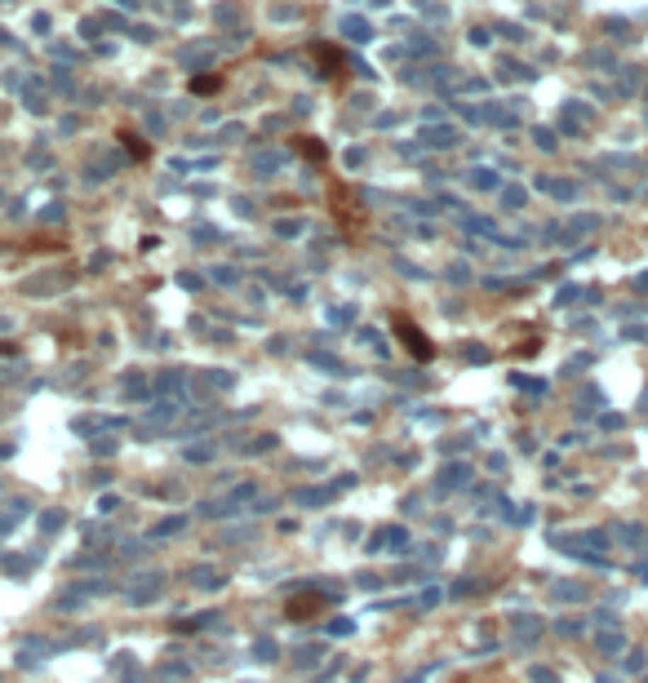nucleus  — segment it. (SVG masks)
Returning a JSON list of instances; mask_svg holds the SVG:
<instances>
[{"label":"nucleus","mask_w":648,"mask_h":683,"mask_svg":"<svg viewBox=\"0 0 648 683\" xmlns=\"http://www.w3.org/2000/svg\"><path fill=\"white\" fill-rule=\"evenodd\" d=\"M395 333L404 338V346H409V355H413V360H431V355H436V346L426 342V333L413 324V320H404V315L395 320Z\"/></svg>","instance_id":"nucleus-1"},{"label":"nucleus","mask_w":648,"mask_h":683,"mask_svg":"<svg viewBox=\"0 0 648 683\" xmlns=\"http://www.w3.org/2000/svg\"><path fill=\"white\" fill-rule=\"evenodd\" d=\"M315 608H320V599H315V595H307V599H293V604H289V617H311Z\"/></svg>","instance_id":"nucleus-2"},{"label":"nucleus","mask_w":648,"mask_h":683,"mask_svg":"<svg viewBox=\"0 0 648 683\" xmlns=\"http://www.w3.org/2000/svg\"><path fill=\"white\" fill-rule=\"evenodd\" d=\"M315 58H320V62H329V67H342V54H338L334 45H315Z\"/></svg>","instance_id":"nucleus-3"},{"label":"nucleus","mask_w":648,"mask_h":683,"mask_svg":"<svg viewBox=\"0 0 648 683\" xmlns=\"http://www.w3.org/2000/svg\"><path fill=\"white\" fill-rule=\"evenodd\" d=\"M191 89L200 93V98H209L213 89H218V76H195V80H191Z\"/></svg>","instance_id":"nucleus-4"},{"label":"nucleus","mask_w":648,"mask_h":683,"mask_svg":"<svg viewBox=\"0 0 648 683\" xmlns=\"http://www.w3.org/2000/svg\"><path fill=\"white\" fill-rule=\"evenodd\" d=\"M297 151L311 156V160H324V147H320V142H307V138H302V142H297Z\"/></svg>","instance_id":"nucleus-5"}]
</instances>
